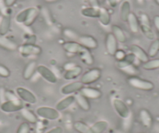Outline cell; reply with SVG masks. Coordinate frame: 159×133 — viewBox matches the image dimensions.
I'll return each mask as SVG.
<instances>
[{"label": "cell", "mask_w": 159, "mask_h": 133, "mask_svg": "<svg viewBox=\"0 0 159 133\" xmlns=\"http://www.w3.org/2000/svg\"><path fill=\"white\" fill-rule=\"evenodd\" d=\"M112 105L118 115L123 119H127L130 115V111L127 104L119 98H115L112 100Z\"/></svg>", "instance_id": "cell-8"}, {"label": "cell", "mask_w": 159, "mask_h": 133, "mask_svg": "<svg viewBox=\"0 0 159 133\" xmlns=\"http://www.w3.org/2000/svg\"><path fill=\"white\" fill-rule=\"evenodd\" d=\"M100 9L93 8V7H87L81 10V14L85 17L89 18H98Z\"/></svg>", "instance_id": "cell-33"}, {"label": "cell", "mask_w": 159, "mask_h": 133, "mask_svg": "<svg viewBox=\"0 0 159 133\" xmlns=\"http://www.w3.org/2000/svg\"><path fill=\"white\" fill-rule=\"evenodd\" d=\"M114 56H115V58L116 59V60H117L118 62H119V61L124 60L125 58H126V53L123 51V50H117V51H116Z\"/></svg>", "instance_id": "cell-39"}, {"label": "cell", "mask_w": 159, "mask_h": 133, "mask_svg": "<svg viewBox=\"0 0 159 133\" xmlns=\"http://www.w3.org/2000/svg\"><path fill=\"white\" fill-rule=\"evenodd\" d=\"M11 26V17L9 14L2 16L0 20V36H6L10 31Z\"/></svg>", "instance_id": "cell-21"}, {"label": "cell", "mask_w": 159, "mask_h": 133, "mask_svg": "<svg viewBox=\"0 0 159 133\" xmlns=\"http://www.w3.org/2000/svg\"><path fill=\"white\" fill-rule=\"evenodd\" d=\"M108 127V122L104 120L98 121L92 126H91L93 133H103L107 130Z\"/></svg>", "instance_id": "cell-31"}, {"label": "cell", "mask_w": 159, "mask_h": 133, "mask_svg": "<svg viewBox=\"0 0 159 133\" xmlns=\"http://www.w3.org/2000/svg\"><path fill=\"white\" fill-rule=\"evenodd\" d=\"M139 22H140V29L142 33H143V35L148 39L154 40L155 35H154V32L151 29V22H150V19L148 15L145 14V13L140 14Z\"/></svg>", "instance_id": "cell-7"}, {"label": "cell", "mask_w": 159, "mask_h": 133, "mask_svg": "<svg viewBox=\"0 0 159 133\" xmlns=\"http://www.w3.org/2000/svg\"><path fill=\"white\" fill-rule=\"evenodd\" d=\"M84 87V85L80 81H75L64 85L61 88V93L63 95H72V94L80 92Z\"/></svg>", "instance_id": "cell-12"}, {"label": "cell", "mask_w": 159, "mask_h": 133, "mask_svg": "<svg viewBox=\"0 0 159 133\" xmlns=\"http://www.w3.org/2000/svg\"><path fill=\"white\" fill-rule=\"evenodd\" d=\"M37 73L42 76L45 81L52 84H55L58 82V78L56 73L50 69L48 67L44 65H39L37 67Z\"/></svg>", "instance_id": "cell-10"}, {"label": "cell", "mask_w": 159, "mask_h": 133, "mask_svg": "<svg viewBox=\"0 0 159 133\" xmlns=\"http://www.w3.org/2000/svg\"><path fill=\"white\" fill-rule=\"evenodd\" d=\"M82 72H83V68L80 65H75L73 68L66 70L63 75V79L65 80H73L81 76Z\"/></svg>", "instance_id": "cell-19"}, {"label": "cell", "mask_w": 159, "mask_h": 133, "mask_svg": "<svg viewBox=\"0 0 159 133\" xmlns=\"http://www.w3.org/2000/svg\"><path fill=\"white\" fill-rule=\"evenodd\" d=\"M20 1H23V0H20Z\"/></svg>", "instance_id": "cell-47"}, {"label": "cell", "mask_w": 159, "mask_h": 133, "mask_svg": "<svg viewBox=\"0 0 159 133\" xmlns=\"http://www.w3.org/2000/svg\"><path fill=\"white\" fill-rule=\"evenodd\" d=\"M10 76V71L7 67L3 65H0V76L3 78H7Z\"/></svg>", "instance_id": "cell-37"}, {"label": "cell", "mask_w": 159, "mask_h": 133, "mask_svg": "<svg viewBox=\"0 0 159 133\" xmlns=\"http://www.w3.org/2000/svg\"><path fill=\"white\" fill-rule=\"evenodd\" d=\"M18 51L23 57H28L30 55L38 56L42 53V48L35 44H23L18 47Z\"/></svg>", "instance_id": "cell-4"}, {"label": "cell", "mask_w": 159, "mask_h": 133, "mask_svg": "<svg viewBox=\"0 0 159 133\" xmlns=\"http://www.w3.org/2000/svg\"><path fill=\"white\" fill-rule=\"evenodd\" d=\"M98 20L99 22L103 26H108L110 24V22H111V15H110L109 12L105 8H103V7H101L100 8Z\"/></svg>", "instance_id": "cell-30"}, {"label": "cell", "mask_w": 159, "mask_h": 133, "mask_svg": "<svg viewBox=\"0 0 159 133\" xmlns=\"http://www.w3.org/2000/svg\"><path fill=\"white\" fill-rule=\"evenodd\" d=\"M139 118L140 122L145 128H151L153 125V117L151 113L146 109L140 110L139 113Z\"/></svg>", "instance_id": "cell-20"}, {"label": "cell", "mask_w": 159, "mask_h": 133, "mask_svg": "<svg viewBox=\"0 0 159 133\" xmlns=\"http://www.w3.org/2000/svg\"><path fill=\"white\" fill-rule=\"evenodd\" d=\"M75 99H76V102L78 107L81 110L84 111H88L91 109V104H90L89 100L85 97L83 94H81L80 93L76 94L75 95Z\"/></svg>", "instance_id": "cell-24"}, {"label": "cell", "mask_w": 159, "mask_h": 133, "mask_svg": "<svg viewBox=\"0 0 159 133\" xmlns=\"http://www.w3.org/2000/svg\"><path fill=\"white\" fill-rule=\"evenodd\" d=\"M17 0H4V4H5L6 7H11L16 3Z\"/></svg>", "instance_id": "cell-43"}, {"label": "cell", "mask_w": 159, "mask_h": 133, "mask_svg": "<svg viewBox=\"0 0 159 133\" xmlns=\"http://www.w3.org/2000/svg\"><path fill=\"white\" fill-rule=\"evenodd\" d=\"M45 133H63V128L60 126H56L48 130Z\"/></svg>", "instance_id": "cell-40"}, {"label": "cell", "mask_w": 159, "mask_h": 133, "mask_svg": "<svg viewBox=\"0 0 159 133\" xmlns=\"http://www.w3.org/2000/svg\"><path fill=\"white\" fill-rule=\"evenodd\" d=\"M159 52V39H155L152 41L148 51L149 58H154Z\"/></svg>", "instance_id": "cell-34"}, {"label": "cell", "mask_w": 159, "mask_h": 133, "mask_svg": "<svg viewBox=\"0 0 159 133\" xmlns=\"http://www.w3.org/2000/svg\"><path fill=\"white\" fill-rule=\"evenodd\" d=\"M77 41V42L81 44L82 46L88 48L90 51L91 50L96 49L98 47V43L97 40L94 37L90 36V35H82V36H79Z\"/></svg>", "instance_id": "cell-13"}, {"label": "cell", "mask_w": 159, "mask_h": 133, "mask_svg": "<svg viewBox=\"0 0 159 133\" xmlns=\"http://www.w3.org/2000/svg\"><path fill=\"white\" fill-rule=\"evenodd\" d=\"M36 114L38 117L49 121H56L60 117V113L56 108L45 106L37 108Z\"/></svg>", "instance_id": "cell-3"}, {"label": "cell", "mask_w": 159, "mask_h": 133, "mask_svg": "<svg viewBox=\"0 0 159 133\" xmlns=\"http://www.w3.org/2000/svg\"><path fill=\"white\" fill-rule=\"evenodd\" d=\"M16 94L23 102L34 104L37 103V97L34 94L24 87H17L16 89Z\"/></svg>", "instance_id": "cell-11"}, {"label": "cell", "mask_w": 159, "mask_h": 133, "mask_svg": "<svg viewBox=\"0 0 159 133\" xmlns=\"http://www.w3.org/2000/svg\"><path fill=\"white\" fill-rule=\"evenodd\" d=\"M130 51L131 53L134 55L136 59L140 61L142 63L148 62L149 60V57L148 55L141 47H140L137 44H133L130 46Z\"/></svg>", "instance_id": "cell-15"}, {"label": "cell", "mask_w": 159, "mask_h": 133, "mask_svg": "<svg viewBox=\"0 0 159 133\" xmlns=\"http://www.w3.org/2000/svg\"><path fill=\"white\" fill-rule=\"evenodd\" d=\"M117 68L121 72L129 76H137L140 74L138 68L132 62H127L126 60L117 62Z\"/></svg>", "instance_id": "cell-9"}, {"label": "cell", "mask_w": 159, "mask_h": 133, "mask_svg": "<svg viewBox=\"0 0 159 133\" xmlns=\"http://www.w3.org/2000/svg\"><path fill=\"white\" fill-rule=\"evenodd\" d=\"M88 2H89L90 6L91 7H93V8H96V9H100V2H99V0H88Z\"/></svg>", "instance_id": "cell-41"}, {"label": "cell", "mask_w": 159, "mask_h": 133, "mask_svg": "<svg viewBox=\"0 0 159 133\" xmlns=\"http://www.w3.org/2000/svg\"><path fill=\"white\" fill-rule=\"evenodd\" d=\"M21 115L29 124H36L38 122V116L31 111L26 108H23L20 111Z\"/></svg>", "instance_id": "cell-29"}, {"label": "cell", "mask_w": 159, "mask_h": 133, "mask_svg": "<svg viewBox=\"0 0 159 133\" xmlns=\"http://www.w3.org/2000/svg\"><path fill=\"white\" fill-rule=\"evenodd\" d=\"M73 128L78 133H93L91 126L80 121H77L73 123Z\"/></svg>", "instance_id": "cell-32"}, {"label": "cell", "mask_w": 159, "mask_h": 133, "mask_svg": "<svg viewBox=\"0 0 159 133\" xmlns=\"http://www.w3.org/2000/svg\"><path fill=\"white\" fill-rule=\"evenodd\" d=\"M102 76V71L98 68L90 69L87 72H85L80 78V82L84 85H90L97 82Z\"/></svg>", "instance_id": "cell-6"}, {"label": "cell", "mask_w": 159, "mask_h": 133, "mask_svg": "<svg viewBox=\"0 0 159 133\" xmlns=\"http://www.w3.org/2000/svg\"><path fill=\"white\" fill-rule=\"evenodd\" d=\"M77 55L79 56L80 59L81 60V62L84 64H85V65L91 66V65H92L94 64V57H93L91 51L89 49H88V48L84 47L83 49L80 51V53Z\"/></svg>", "instance_id": "cell-23"}, {"label": "cell", "mask_w": 159, "mask_h": 133, "mask_svg": "<svg viewBox=\"0 0 159 133\" xmlns=\"http://www.w3.org/2000/svg\"><path fill=\"white\" fill-rule=\"evenodd\" d=\"M155 2H156V3L159 6V0H155Z\"/></svg>", "instance_id": "cell-46"}, {"label": "cell", "mask_w": 159, "mask_h": 133, "mask_svg": "<svg viewBox=\"0 0 159 133\" xmlns=\"http://www.w3.org/2000/svg\"><path fill=\"white\" fill-rule=\"evenodd\" d=\"M39 14V11L35 7H30L20 12L15 17V20L18 24H23L27 27H30L34 23Z\"/></svg>", "instance_id": "cell-1"}, {"label": "cell", "mask_w": 159, "mask_h": 133, "mask_svg": "<svg viewBox=\"0 0 159 133\" xmlns=\"http://www.w3.org/2000/svg\"><path fill=\"white\" fill-rule=\"evenodd\" d=\"M131 13V4L128 0H125L122 2L120 7V18L123 21L126 22L129 15Z\"/></svg>", "instance_id": "cell-28"}, {"label": "cell", "mask_w": 159, "mask_h": 133, "mask_svg": "<svg viewBox=\"0 0 159 133\" xmlns=\"http://www.w3.org/2000/svg\"><path fill=\"white\" fill-rule=\"evenodd\" d=\"M37 67H38V65L35 62H29L23 71V78L25 80H29V79H31V77L36 72Z\"/></svg>", "instance_id": "cell-26"}, {"label": "cell", "mask_w": 159, "mask_h": 133, "mask_svg": "<svg viewBox=\"0 0 159 133\" xmlns=\"http://www.w3.org/2000/svg\"><path fill=\"white\" fill-rule=\"evenodd\" d=\"M105 48L110 55L114 56L118 50V41L111 33H108L105 38Z\"/></svg>", "instance_id": "cell-14"}, {"label": "cell", "mask_w": 159, "mask_h": 133, "mask_svg": "<svg viewBox=\"0 0 159 133\" xmlns=\"http://www.w3.org/2000/svg\"><path fill=\"white\" fill-rule=\"evenodd\" d=\"M84 46H82L80 43L76 41H70L62 44V48L67 53L73 55H78L80 51L83 49Z\"/></svg>", "instance_id": "cell-16"}, {"label": "cell", "mask_w": 159, "mask_h": 133, "mask_svg": "<svg viewBox=\"0 0 159 133\" xmlns=\"http://www.w3.org/2000/svg\"><path fill=\"white\" fill-rule=\"evenodd\" d=\"M0 47L7 51H16L18 49L16 43L6 36H0Z\"/></svg>", "instance_id": "cell-22"}, {"label": "cell", "mask_w": 159, "mask_h": 133, "mask_svg": "<svg viewBox=\"0 0 159 133\" xmlns=\"http://www.w3.org/2000/svg\"><path fill=\"white\" fill-rule=\"evenodd\" d=\"M143 69L145 70H155L159 69V59H153L148 60L142 65Z\"/></svg>", "instance_id": "cell-35"}, {"label": "cell", "mask_w": 159, "mask_h": 133, "mask_svg": "<svg viewBox=\"0 0 159 133\" xmlns=\"http://www.w3.org/2000/svg\"><path fill=\"white\" fill-rule=\"evenodd\" d=\"M111 33L114 35L118 42L125 43L126 41V36L123 29L118 25L111 26Z\"/></svg>", "instance_id": "cell-27"}, {"label": "cell", "mask_w": 159, "mask_h": 133, "mask_svg": "<svg viewBox=\"0 0 159 133\" xmlns=\"http://www.w3.org/2000/svg\"><path fill=\"white\" fill-rule=\"evenodd\" d=\"M64 34H65L66 37L70 38V39L76 40V39H78V38H79L77 33H75L73 30H70V29H66V30H64Z\"/></svg>", "instance_id": "cell-38"}, {"label": "cell", "mask_w": 159, "mask_h": 133, "mask_svg": "<svg viewBox=\"0 0 159 133\" xmlns=\"http://www.w3.org/2000/svg\"><path fill=\"white\" fill-rule=\"evenodd\" d=\"M16 133H30V124L26 122H22L18 127Z\"/></svg>", "instance_id": "cell-36"}, {"label": "cell", "mask_w": 159, "mask_h": 133, "mask_svg": "<svg viewBox=\"0 0 159 133\" xmlns=\"http://www.w3.org/2000/svg\"><path fill=\"white\" fill-rule=\"evenodd\" d=\"M107 2H108V5L112 8H115L117 6V0H107Z\"/></svg>", "instance_id": "cell-44"}, {"label": "cell", "mask_w": 159, "mask_h": 133, "mask_svg": "<svg viewBox=\"0 0 159 133\" xmlns=\"http://www.w3.org/2000/svg\"><path fill=\"white\" fill-rule=\"evenodd\" d=\"M24 108L23 101L20 98L16 100H5L0 105V110L5 113H13L20 111Z\"/></svg>", "instance_id": "cell-5"}, {"label": "cell", "mask_w": 159, "mask_h": 133, "mask_svg": "<svg viewBox=\"0 0 159 133\" xmlns=\"http://www.w3.org/2000/svg\"><path fill=\"white\" fill-rule=\"evenodd\" d=\"M74 102H76V99H75L74 95H68L65 97V98L62 99L61 100H59L56 105V109L58 111L61 112V111H63L65 110H66L67 108H70L72 104H73Z\"/></svg>", "instance_id": "cell-18"}, {"label": "cell", "mask_w": 159, "mask_h": 133, "mask_svg": "<svg viewBox=\"0 0 159 133\" xmlns=\"http://www.w3.org/2000/svg\"><path fill=\"white\" fill-rule=\"evenodd\" d=\"M153 24H154L156 30H157L159 33V16L158 15L154 16V18H153Z\"/></svg>", "instance_id": "cell-42"}, {"label": "cell", "mask_w": 159, "mask_h": 133, "mask_svg": "<svg viewBox=\"0 0 159 133\" xmlns=\"http://www.w3.org/2000/svg\"><path fill=\"white\" fill-rule=\"evenodd\" d=\"M137 1L139 2V3H143V0H137Z\"/></svg>", "instance_id": "cell-45"}, {"label": "cell", "mask_w": 159, "mask_h": 133, "mask_svg": "<svg viewBox=\"0 0 159 133\" xmlns=\"http://www.w3.org/2000/svg\"><path fill=\"white\" fill-rule=\"evenodd\" d=\"M127 82L131 87L140 91H151L154 88V85L152 82L138 76H129L127 79Z\"/></svg>", "instance_id": "cell-2"}, {"label": "cell", "mask_w": 159, "mask_h": 133, "mask_svg": "<svg viewBox=\"0 0 159 133\" xmlns=\"http://www.w3.org/2000/svg\"><path fill=\"white\" fill-rule=\"evenodd\" d=\"M80 93L83 94L88 100H97L102 97V92L97 88L90 86H84Z\"/></svg>", "instance_id": "cell-17"}, {"label": "cell", "mask_w": 159, "mask_h": 133, "mask_svg": "<svg viewBox=\"0 0 159 133\" xmlns=\"http://www.w3.org/2000/svg\"><path fill=\"white\" fill-rule=\"evenodd\" d=\"M126 22L128 23L129 29L133 33H138L139 30H140V22H139L137 16L134 13H130V14L128 16Z\"/></svg>", "instance_id": "cell-25"}]
</instances>
